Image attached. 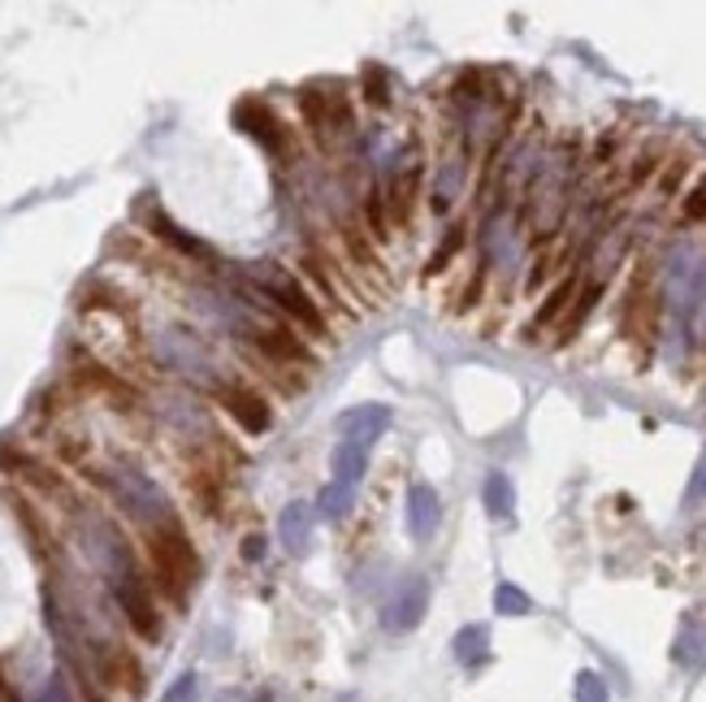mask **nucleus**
I'll list each match as a JSON object with an SVG mask.
<instances>
[{"label":"nucleus","mask_w":706,"mask_h":702,"mask_svg":"<svg viewBox=\"0 0 706 702\" xmlns=\"http://www.w3.org/2000/svg\"><path fill=\"white\" fill-rule=\"evenodd\" d=\"M243 278H248V291L256 300H269L291 322H300L308 335H322L326 330V313L317 309V300L308 296V287L291 269H282L278 261H252V265H243Z\"/></svg>","instance_id":"nucleus-1"},{"label":"nucleus","mask_w":706,"mask_h":702,"mask_svg":"<svg viewBox=\"0 0 706 702\" xmlns=\"http://www.w3.org/2000/svg\"><path fill=\"white\" fill-rule=\"evenodd\" d=\"M100 486H104L109 499H113L135 525H143V529H161V525L178 521L174 507H169V499H165V490H161L148 473H139V468H130V464H117V468L100 473Z\"/></svg>","instance_id":"nucleus-2"},{"label":"nucleus","mask_w":706,"mask_h":702,"mask_svg":"<svg viewBox=\"0 0 706 702\" xmlns=\"http://www.w3.org/2000/svg\"><path fill=\"white\" fill-rule=\"evenodd\" d=\"M148 551H152V568H156L161 586H165L174 599H182L187 586H191L196 573H200V560H196V547H191L182 521H169V525H161V529H148Z\"/></svg>","instance_id":"nucleus-3"},{"label":"nucleus","mask_w":706,"mask_h":702,"mask_svg":"<svg viewBox=\"0 0 706 702\" xmlns=\"http://www.w3.org/2000/svg\"><path fill=\"white\" fill-rule=\"evenodd\" d=\"M568 178H572V161L568 152L559 156H546L533 174V187H529V217H533V230L538 235H555L564 213H568Z\"/></svg>","instance_id":"nucleus-4"},{"label":"nucleus","mask_w":706,"mask_h":702,"mask_svg":"<svg viewBox=\"0 0 706 702\" xmlns=\"http://www.w3.org/2000/svg\"><path fill=\"white\" fill-rule=\"evenodd\" d=\"M83 547H87L91 564L109 577L113 590L126 586V581H135V577H143L139 564H135V555H130V542L122 538V529H117L109 516H87V525H83Z\"/></svg>","instance_id":"nucleus-5"},{"label":"nucleus","mask_w":706,"mask_h":702,"mask_svg":"<svg viewBox=\"0 0 706 702\" xmlns=\"http://www.w3.org/2000/svg\"><path fill=\"white\" fill-rule=\"evenodd\" d=\"M217 403H222V412H226L243 434H252V438H261V434L274 425V412H269L265 394L252 390V386H243V381H217Z\"/></svg>","instance_id":"nucleus-6"},{"label":"nucleus","mask_w":706,"mask_h":702,"mask_svg":"<svg viewBox=\"0 0 706 702\" xmlns=\"http://www.w3.org/2000/svg\"><path fill=\"white\" fill-rule=\"evenodd\" d=\"M425 612H429V581L403 577L381 607V625H386V634H412L425 620Z\"/></svg>","instance_id":"nucleus-7"},{"label":"nucleus","mask_w":706,"mask_h":702,"mask_svg":"<svg viewBox=\"0 0 706 702\" xmlns=\"http://www.w3.org/2000/svg\"><path fill=\"white\" fill-rule=\"evenodd\" d=\"M156 360L174 373H187V377H204L213 368V351L200 343V335L191 330H161L156 335Z\"/></svg>","instance_id":"nucleus-8"},{"label":"nucleus","mask_w":706,"mask_h":702,"mask_svg":"<svg viewBox=\"0 0 706 702\" xmlns=\"http://www.w3.org/2000/svg\"><path fill=\"white\" fill-rule=\"evenodd\" d=\"M235 122H239V130L252 135L269 156H282V152H287V130H282V122L274 117V109H269L265 100H239Z\"/></svg>","instance_id":"nucleus-9"},{"label":"nucleus","mask_w":706,"mask_h":702,"mask_svg":"<svg viewBox=\"0 0 706 702\" xmlns=\"http://www.w3.org/2000/svg\"><path fill=\"white\" fill-rule=\"evenodd\" d=\"M403 516H407V534L412 542H429L438 534V521H442V499L429 481H416L407 490V503H403Z\"/></svg>","instance_id":"nucleus-10"},{"label":"nucleus","mask_w":706,"mask_h":702,"mask_svg":"<svg viewBox=\"0 0 706 702\" xmlns=\"http://www.w3.org/2000/svg\"><path fill=\"white\" fill-rule=\"evenodd\" d=\"M113 594H117V607L126 612V620H130V629H135L139 638H156V634H161V616H156V603H152V590H148L143 577L117 586Z\"/></svg>","instance_id":"nucleus-11"},{"label":"nucleus","mask_w":706,"mask_h":702,"mask_svg":"<svg viewBox=\"0 0 706 702\" xmlns=\"http://www.w3.org/2000/svg\"><path fill=\"white\" fill-rule=\"evenodd\" d=\"M335 429H339L343 438L377 442V438L390 429V408H386V403H360V408H348V412H339Z\"/></svg>","instance_id":"nucleus-12"},{"label":"nucleus","mask_w":706,"mask_h":702,"mask_svg":"<svg viewBox=\"0 0 706 702\" xmlns=\"http://www.w3.org/2000/svg\"><path fill=\"white\" fill-rule=\"evenodd\" d=\"M464 183H468V161H464V156H446V161H438V174H433V183H429V209H433L438 217H446L451 204L459 200Z\"/></svg>","instance_id":"nucleus-13"},{"label":"nucleus","mask_w":706,"mask_h":702,"mask_svg":"<svg viewBox=\"0 0 706 702\" xmlns=\"http://www.w3.org/2000/svg\"><path fill=\"white\" fill-rule=\"evenodd\" d=\"M313 529H317V507H313V503L295 499V503L282 507V516H278V538H282V547H287L291 555H304V551H308Z\"/></svg>","instance_id":"nucleus-14"},{"label":"nucleus","mask_w":706,"mask_h":702,"mask_svg":"<svg viewBox=\"0 0 706 702\" xmlns=\"http://www.w3.org/2000/svg\"><path fill=\"white\" fill-rule=\"evenodd\" d=\"M368 451H373V442H360V438H343V442H335V451H330V481H339V486H348V490H360V481H364V473H368Z\"/></svg>","instance_id":"nucleus-15"},{"label":"nucleus","mask_w":706,"mask_h":702,"mask_svg":"<svg viewBox=\"0 0 706 702\" xmlns=\"http://www.w3.org/2000/svg\"><path fill=\"white\" fill-rule=\"evenodd\" d=\"M672 660L685 668V673H703L706 668V625L703 620H685L677 642H672Z\"/></svg>","instance_id":"nucleus-16"},{"label":"nucleus","mask_w":706,"mask_h":702,"mask_svg":"<svg viewBox=\"0 0 706 702\" xmlns=\"http://www.w3.org/2000/svg\"><path fill=\"white\" fill-rule=\"evenodd\" d=\"M451 651H455V660H459L464 668L486 664V660H490V629H486V625H464V629L455 634Z\"/></svg>","instance_id":"nucleus-17"},{"label":"nucleus","mask_w":706,"mask_h":702,"mask_svg":"<svg viewBox=\"0 0 706 702\" xmlns=\"http://www.w3.org/2000/svg\"><path fill=\"white\" fill-rule=\"evenodd\" d=\"M256 348L265 351L269 360H278V364H304L308 360V351H304V343L291 335V330H256Z\"/></svg>","instance_id":"nucleus-18"},{"label":"nucleus","mask_w":706,"mask_h":702,"mask_svg":"<svg viewBox=\"0 0 706 702\" xmlns=\"http://www.w3.org/2000/svg\"><path fill=\"white\" fill-rule=\"evenodd\" d=\"M481 499H486V512L494 521H507L512 507H516V490H512V477L507 473H490L486 486H481Z\"/></svg>","instance_id":"nucleus-19"},{"label":"nucleus","mask_w":706,"mask_h":702,"mask_svg":"<svg viewBox=\"0 0 706 702\" xmlns=\"http://www.w3.org/2000/svg\"><path fill=\"white\" fill-rule=\"evenodd\" d=\"M572 296H577V278H564V283H559V287H555V291L546 296V304L538 309V317H533V326H529V335H538L542 326H551V322H559V317L568 313V300H572Z\"/></svg>","instance_id":"nucleus-20"},{"label":"nucleus","mask_w":706,"mask_h":702,"mask_svg":"<svg viewBox=\"0 0 706 702\" xmlns=\"http://www.w3.org/2000/svg\"><path fill=\"white\" fill-rule=\"evenodd\" d=\"M355 494L360 490H348V486H339V481H330L322 494H317V516H326V521H343V516H352L355 507Z\"/></svg>","instance_id":"nucleus-21"},{"label":"nucleus","mask_w":706,"mask_h":702,"mask_svg":"<svg viewBox=\"0 0 706 702\" xmlns=\"http://www.w3.org/2000/svg\"><path fill=\"white\" fill-rule=\"evenodd\" d=\"M464 230H468V226H459V222H455V226H446L442 243L433 248V256H429V265H425V274H429V278H433V274H442V269H446V265L459 256V248H464V239H468Z\"/></svg>","instance_id":"nucleus-22"},{"label":"nucleus","mask_w":706,"mask_h":702,"mask_svg":"<svg viewBox=\"0 0 706 702\" xmlns=\"http://www.w3.org/2000/svg\"><path fill=\"white\" fill-rule=\"evenodd\" d=\"M152 226H156V235H161L165 243H174L178 252H187V256H200V261H209V256H213V252H209V248H204L200 239L182 235V230H178V226H174V222H169L165 213H156V217H152Z\"/></svg>","instance_id":"nucleus-23"},{"label":"nucleus","mask_w":706,"mask_h":702,"mask_svg":"<svg viewBox=\"0 0 706 702\" xmlns=\"http://www.w3.org/2000/svg\"><path fill=\"white\" fill-rule=\"evenodd\" d=\"M494 612H499V616H529V612H533V599H529L520 586L503 581V586L494 590Z\"/></svg>","instance_id":"nucleus-24"},{"label":"nucleus","mask_w":706,"mask_h":702,"mask_svg":"<svg viewBox=\"0 0 706 702\" xmlns=\"http://www.w3.org/2000/svg\"><path fill=\"white\" fill-rule=\"evenodd\" d=\"M572 699L577 702H612V690H607V681H603L598 673H577V681H572Z\"/></svg>","instance_id":"nucleus-25"},{"label":"nucleus","mask_w":706,"mask_h":702,"mask_svg":"<svg viewBox=\"0 0 706 702\" xmlns=\"http://www.w3.org/2000/svg\"><path fill=\"white\" fill-rule=\"evenodd\" d=\"M598 296H603V283H590V287L581 291V304H577V309L568 313V326H564L568 335H564V339H572V330H577V326H581V322H585V317L594 313V304H598Z\"/></svg>","instance_id":"nucleus-26"},{"label":"nucleus","mask_w":706,"mask_h":702,"mask_svg":"<svg viewBox=\"0 0 706 702\" xmlns=\"http://www.w3.org/2000/svg\"><path fill=\"white\" fill-rule=\"evenodd\" d=\"M681 213H685V222L690 226H698V222H706V174L685 191V204H681Z\"/></svg>","instance_id":"nucleus-27"},{"label":"nucleus","mask_w":706,"mask_h":702,"mask_svg":"<svg viewBox=\"0 0 706 702\" xmlns=\"http://www.w3.org/2000/svg\"><path fill=\"white\" fill-rule=\"evenodd\" d=\"M200 699V677L196 673H182L165 694H161V702H196Z\"/></svg>","instance_id":"nucleus-28"},{"label":"nucleus","mask_w":706,"mask_h":702,"mask_svg":"<svg viewBox=\"0 0 706 702\" xmlns=\"http://www.w3.org/2000/svg\"><path fill=\"white\" fill-rule=\"evenodd\" d=\"M35 702H74V694H70V681L61 677V673H52L39 690H35Z\"/></svg>","instance_id":"nucleus-29"},{"label":"nucleus","mask_w":706,"mask_h":702,"mask_svg":"<svg viewBox=\"0 0 706 702\" xmlns=\"http://www.w3.org/2000/svg\"><path fill=\"white\" fill-rule=\"evenodd\" d=\"M698 499H706V460L698 464V473L690 481V503H698Z\"/></svg>","instance_id":"nucleus-30"},{"label":"nucleus","mask_w":706,"mask_h":702,"mask_svg":"<svg viewBox=\"0 0 706 702\" xmlns=\"http://www.w3.org/2000/svg\"><path fill=\"white\" fill-rule=\"evenodd\" d=\"M638 161H642V165L633 170V183H642V178H651V174L659 170V161H655V156H638Z\"/></svg>","instance_id":"nucleus-31"},{"label":"nucleus","mask_w":706,"mask_h":702,"mask_svg":"<svg viewBox=\"0 0 706 702\" xmlns=\"http://www.w3.org/2000/svg\"><path fill=\"white\" fill-rule=\"evenodd\" d=\"M681 178H685V165H681V161H677V165H672V170H668V178H664V191H668V196H672V191H677V183H681Z\"/></svg>","instance_id":"nucleus-32"},{"label":"nucleus","mask_w":706,"mask_h":702,"mask_svg":"<svg viewBox=\"0 0 706 702\" xmlns=\"http://www.w3.org/2000/svg\"><path fill=\"white\" fill-rule=\"evenodd\" d=\"M243 555H248V560H261V555H265V538H261V534H252V538H248V547H243Z\"/></svg>","instance_id":"nucleus-33"},{"label":"nucleus","mask_w":706,"mask_h":702,"mask_svg":"<svg viewBox=\"0 0 706 702\" xmlns=\"http://www.w3.org/2000/svg\"><path fill=\"white\" fill-rule=\"evenodd\" d=\"M217 702H243V694H235V690H226V694H222V699Z\"/></svg>","instance_id":"nucleus-34"},{"label":"nucleus","mask_w":706,"mask_h":702,"mask_svg":"<svg viewBox=\"0 0 706 702\" xmlns=\"http://www.w3.org/2000/svg\"><path fill=\"white\" fill-rule=\"evenodd\" d=\"M339 702H364V699H360V694H343Z\"/></svg>","instance_id":"nucleus-35"}]
</instances>
